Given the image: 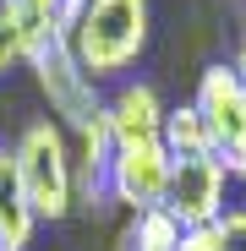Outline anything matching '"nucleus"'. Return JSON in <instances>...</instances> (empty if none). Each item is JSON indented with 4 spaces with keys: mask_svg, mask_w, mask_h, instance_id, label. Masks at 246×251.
<instances>
[{
    "mask_svg": "<svg viewBox=\"0 0 246 251\" xmlns=\"http://www.w3.org/2000/svg\"><path fill=\"white\" fill-rule=\"evenodd\" d=\"M153 33V6L148 0H88L71 27V55L99 88L104 82H126V71L142 60Z\"/></svg>",
    "mask_w": 246,
    "mask_h": 251,
    "instance_id": "1",
    "label": "nucleus"
},
{
    "mask_svg": "<svg viewBox=\"0 0 246 251\" xmlns=\"http://www.w3.org/2000/svg\"><path fill=\"white\" fill-rule=\"evenodd\" d=\"M11 164H17V180L27 191V207L38 224H60L71 219L77 207V180H71V137L50 115L27 120L17 142H11Z\"/></svg>",
    "mask_w": 246,
    "mask_h": 251,
    "instance_id": "2",
    "label": "nucleus"
},
{
    "mask_svg": "<svg viewBox=\"0 0 246 251\" xmlns=\"http://www.w3.org/2000/svg\"><path fill=\"white\" fill-rule=\"evenodd\" d=\"M202 126H208V148L224 164L230 180H246V88L230 60H214L197 71V93H191Z\"/></svg>",
    "mask_w": 246,
    "mask_h": 251,
    "instance_id": "3",
    "label": "nucleus"
},
{
    "mask_svg": "<svg viewBox=\"0 0 246 251\" xmlns=\"http://www.w3.org/2000/svg\"><path fill=\"white\" fill-rule=\"evenodd\" d=\"M27 71H33V82H38V99L50 104V120L60 126L66 137L88 131V126L104 115V88L77 66L71 44H50V50L27 55Z\"/></svg>",
    "mask_w": 246,
    "mask_h": 251,
    "instance_id": "4",
    "label": "nucleus"
},
{
    "mask_svg": "<svg viewBox=\"0 0 246 251\" xmlns=\"http://www.w3.org/2000/svg\"><path fill=\"white\" fill-rule=\"evenodd\" d=\"M224 191L230 175L214 153H197V158H170V191H164V213H170L181 229L197 224H219L224 219Z\"/></svg>",
    "mask_w": 246,
    "mask_h": 251,
    "instance_id": "5",
    "label": "nucleus"
},
{
    "mask_svg": "<svg viewBox=\"0 0 246 251\" xmlns=\"http://www.w3.org/2000/svg\"><path fill=\"white\" fill-rule=\"evenodd\" d=\"M164 191H170V153H164V142L115 148L109 180H104L109 202H120L126 213H153V207H164Z\"/></svg>",
    "mask_w": 246,
    "mask_h": 251,
    "instance_id": "6",
    "label": "nucleus"
},
{
    "mask_svg": "<svg viewBox=\"0 0 246 251\" xmlns=\"http://www.w3.org/2000/svg\"><path fill=\"white\" fill-rule=\"evenodd\" d=\"M164 104L153 82H115V93L104 99V126H109V137L115 148H126V142H159V126H164Z\"/></svg>",
    "mask_w": 246,
    "mask_h": 251,
    "instance_id": "7",
    "label": "nucleus"
},
{
    "mask_svg": "<svg viewBox=\"0 0 246 251\" xmlns=\"http://www.w3.org/2000/svg\"><path fill=\"white\" fill-rule=\"evenodd\" d=\"M109 158H115V137H109V126L104 115L88 126V131H77L71 137V180H77V202L82 207H104V180H109Z\"/></svg>",
    "mask_w": 246,
    "mask_h": 251,
    "instance_id": "8",
    "label": "nucleus"
},
{
    "mask_svg": "<svg viewBox=\"0 0 246 251\" xmlns=\"http://www.w3.org/2000/svg\"><path fill=\"white\" fill-rule=\"evenodd\" d=\"M33 207H27V191L17 180V164H11V142L0 148V251H27L33 246Z\"/></svg>",
    "mask_w": 246,
    "mask_h": 251,
    "instance_id": "9",
    "label": "nucleus"
},
{
    "mask_svg": "<svg viewBox=\"0 0 246 251\" xmlns=\"http://www.w3.org/2000/svg\"><path fill=\"white\" fill-rule=\"evenodd\" d=\"M159 142H164V153H170V158H197V153H214V148H208V126H202L197 104H170V109H164Z\"/></svg>",
    "mask_w": 246,
    "mask_h": 251,
    "instance_id": "10",
    "label": "nucleus"
},
{
    "mask_svg": "<svg viewBox=\"0 0 246 251\" xmlns=\"http://www.w3.org/2000/svg\"><path fill=\"white\" fill-rule=\"evenodd\" d=\"M126 240H132V251H175V246H181V224L164 213V207H153V213H132V219H126Z\"/></svg>",
    "mask_w": 246,
    "mask_h": 251,
    "instance_id": "11",
    "label": "nucleus"
},
{
    "mask_svg": "<svg viewBox=\"0 0 246 251\" xmlns=\"http://www.w3.org/2000/svg\"><path fill=\"white\" fill-rule=\"evenodd\" d=\"M22 66H27V44H22L17 22L6 17V6H0V82H6L11 71H22Z\"/></svg>",
    "mask_w": 246,
    "mask_h": 251,
    "instance_id": "12",
    "label": "nucleus"
},
{
    "mask_svg": "<svg viewBox=\"0 0 246 251\" xmlns=\"http://www.w3.org/2000/svg\"><path fill=\"white\" fill-rule=\"evenodd\" d=\"M219 240H224V251H246V207H224Z\"/></svg>",
    "mask_w": 246,
    "mask_h": 251,
    "instance_id": "13",
    "label": "nucleus"
},
{
    "mask_svg": "<svg viewBox=\"0 0 246 251\" xmlns=\"http://www.w3.org/2000/svg\"><path fill=\"white\" fill-rule=\"evenodd\" d=\"M175 251H224V240H219V224L181 229V246H175Z\"/></svg>",
    "mask_w": 246,
    "mask_h": 251,
    "instance_id": "14",
    "label": "nucleus"
},
{
    "mask_svg": "<svg viewBox=\"0 0 246 251\" xmlns=\"http://www.w3.org/2000/svg\"><path fill=\"white\" fill-rule=\"evenodd\" d=\"M230 66H235V76H241V88H246V44L235 50V60H230Z\"/></svg>",
    "mask_w": 246,
    "mask_h": 251,
    "instance_id": "15",
    "label": "nucleus"
},
{
    "mask_svg": "<svg viewBox=\"0 0 246 251\" xmlns=\"http://www.w3.org/2000/svg\"><path fill=\"white\" fill-rule=\"evenodd\" d=\"M0 148H6V137H0Z\"/></svg>",
    "mask_w": 246,
    "mask_h": 251,
    "instance_id": "16",
    "label": "nucleus"
}]
</instances>
